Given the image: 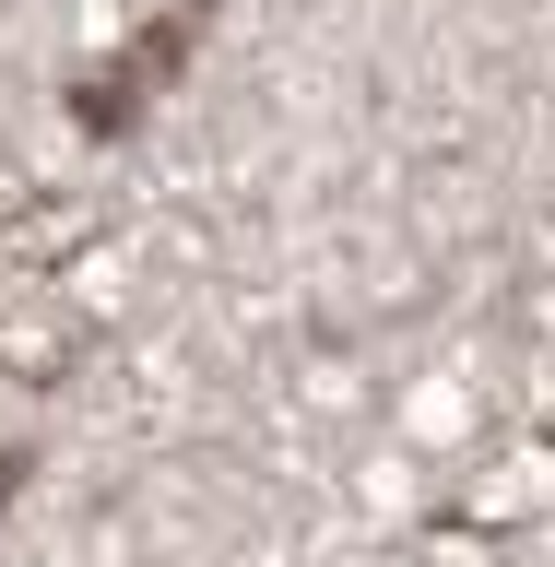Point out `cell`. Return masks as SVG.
<instances>
[{"label":"cell","mask_w":555,"mask_h":567,"mask_svg":"<svg viewBox=\"0 0 555 567\" xmlns=\"http://www.w3.org/2000/svg\"><path fill=\"white\" fill-rule=\"evenodd\" d=\"M202 24H213V0H177L166 24H142L131 48H119V60H95V71H83V95H71V118H83L95 142H106V131H131L142 106L166 95L177 71H189V48H202Z\"/></svg>","instance_id":"cell-1"},{"label":"cell","mask_w":555,"mask_h":567,"mask_svg":"<svg viewBox=\"0 0 555 567\" xmlns=\"http://www.w3.org/2000/svg\"><path fill=\"white\" fill-rule=\"evenodd\" d=\"M12 496H24V450H0V520H12Z\"/></svg>","instance_id":"cell-2"}]
</instances>
